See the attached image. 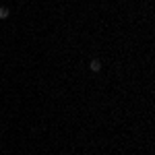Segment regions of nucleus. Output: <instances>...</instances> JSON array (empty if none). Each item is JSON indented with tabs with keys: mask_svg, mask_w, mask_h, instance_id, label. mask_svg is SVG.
<instances>
[{
	"mask_svg": "<svg viewBox=\"0 0 155 155\" xmlns=\"http://www.w3.org/2000/svg\"><path fill=\"white\" fill-rule=\"evenodd\" d=\"M89 71H91V72H99V71H101V62H99L97 58H93L91 62H89Z\"/></svg>",
	"mask_w": 155,
	"mask_h": 155,
	"instance_id": "obj_1",
	"label": "nucleus"
},
{
	"mask_svg": "<svg viewBox=\"0 0 155 155\" xmlns=\"http://www.w3.org/2000/svg\"><path fill=\"white\" fill-rule=\"evenodd\" d=\"M11 17V8L8 6H0V19H8Z\"/></svg>",
	"mask_w": 155,
	"mask_h": 155,
	"instance_id": "obj_2",
	"label": "nucleus"
}]
</instances>
